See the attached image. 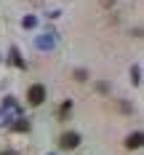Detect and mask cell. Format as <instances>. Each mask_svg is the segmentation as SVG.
<instances>
[{
	"mask_svg": "<svg viewBox=\"0 0 144 155\" xmlns=\"http://www.w3.org/2000/svg\"><path fill=\"white\" fill-rule=\"evenodd\" d=\"M27 102H30L32 107H40V104L46 102V86H43V83L30 86V91H27Z\"/></svg>",
	"mask_w": 144,
	"mask_h": 155,
	"instance_id": "obj_1",
	"label": "cell"
},
{
	"mask_svg": "<svg viewBox=\"0 0 144 155\" xmlns=\"http://www.w3.org/2000/svg\"><path fill=\"white\" fill-rule=\"evenodd\" d=\"M59 147H62V150H75V147H80V134L78 131H67V134H62Z\"/></svg>",
	"mask_w": 144,
	"mask_h": 155,
	"instance_id": "obj_2",
	"label": "cell"
},
{
	"mask_svg": "<svg viewBox=\"0 0 144 155\" xmlns=\"http://www.w3.org/2000/svg\"><path fill=\"white\" fill-rule=\"evenodd\" d=\"M142 131H133V134H128L126 137V147L128 150H139V147H142Z\"/></svg>",
	"mask_w": 144,
	"mask_h": 155,
	"instance_id": "obj_3",
	"label": "cell"
},
{
	"mask_svg": "<svg viewBox=\"0 0 144 155\" xmlns=\"http://www.w3.org/2000/svg\"><path fill=\"white\" fill-rule=\"evenodd\" d=\"M11 62H14L16 67H21V70H24V67H27V64H24V59H21V56H19V48H11Z\"/></svg>",
	"mask_w": 144,
	"mask_h": 155,
	"instance_id": "obj_4",
	"label": "cell"
},
{
	"mask_svg": "<svg viewBox=\"0 0 144 155\" xmlns=\"http://www.w3.org/2000/svg\"><path fill=\"white\" fill-rule=\"evenodd\" d=\"M131 80H133V83H136V86H139V83H142V67H139V64H136V67H133V70H131Z\"/></svg>",
	"mask_w": 144,
	"mask_h": 155,
	"instance_id": "obj_5",
	"label": "cell"
},
{
	"mask_svg": "<svg viewBox=\"0 0 144 155\" xmlns=\"http://www.w3.org/2000/svg\"><path fill=\"white\" fill-rule=\"evenodd\" d=\"M27 128H30V123H27V118H21V120H19V123L14 126V131H27Z\"/></svg>",
	"mask_w": 144,
	"mask_h": 155,
	"instance_id": "obj_6",
	"label": "cell"
},
{
	"mask_svg": "<svg viewBox=\"0 0 144 155\" xmlns=\"http://www.w3.org/2000/svg\"><path fill=\"white\" fill-rule=\"evenodd\" d=\"M21 24H24V27H27V30H32V27H35V24H37V19H35V16H27V19H24V21H21Z\"/></svg>",
	"mask_w": 144,
	"mask_h": 155,
	"instance_id": "obj_7",
	"label": "cell"
},
{
	"mask_svg": "<svg viewBox=\"0 0 144 155\" xmlns=\"http://www.w3.org/2000/svg\"><path fill=\"white\" fill-rule=\"evenodd\" d=\"M69 110H72V102H64L59 107V115H69Z\"/></svg>",
	"mask_w": 144,
	"mask_h": 155,
	"instance_id": "obj_8",
	"label": "cell"
},
{
	"mask_svg": "<svg viewBox=\"0 0 144 155\" xmlns=\"http://www.w3.org/2000/svg\"><path fill=\"white\" fill-rule=\"evenodd\" d=\"M85 78H88V72H85V70H75V80H80V83H83Z\"/></svg>",
	"mask_w": 144,
	"mask_h": 155,
	"instance_id": "obj_9",
	"label": "cell"
},
{
	"mask_svg": "<svg viewBox=\"0 0 144 155\" xmlns=\"http://www.w3.org/2000/svg\"><path fill=\"white\" fill-rule=\"evenodd\" d=\"M0 155H14V153H0Z\"/></svg>",
	"mask_w": 144,
	"mask_h": 155,
	"instance_id": "obj_10",
	"label": "cell"
}]
</instances>
